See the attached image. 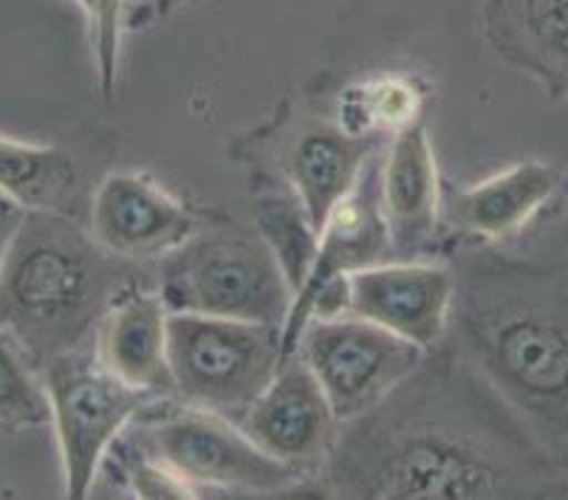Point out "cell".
Masks as SVG:
<instances>
[{"mask_svg": "<svg viewBox=\"0 0 568 500\" xmlns=\"http://www.w3.org/2000/svg\"><path fill=\"white\" fill-rule=\"evenodd\" d=\"M444 182L425 120L396 131L379 162V204L390 235V257L425 261L444 241Z\"/></svg>", "mask_w": 568, "mask_h": 500, "instance_id": "4fadbf2b", "label": "cell"}, {"mask_svg": "<svg viewBox=\"0 0 568 500\" xmlns=\"http://www.w3.org/2000/svg\"><path fill=\"white\" fill-rule=\"evenodd\" d=\"M255 226L281 261L292 292L301 288L312 269L317 249V229L292 190L277 178H266V187L255 198Z\"/></svg>", "mask_w": 568, "mask_h": 500, "instance_id": "ffe728a7", "label": "cell"}, {"mask_svg": "<svg viewBox=\"0 0 568 500\" xmlns=\"http://www.w3.org/2000/svg\"><path fill=\"white\" fill-rule=\"evenodd\" d=\"M425 91L416 80L399 74H382L351 85L339 96V125L354 136L382 139L394 136L410 122L422 120Z\"/></svg>", "mask_w": 568, "mask_h": 500, "instance_id": "d6986e66", "label": "cell"}, {"mask_svg": "<svg viewBox=\"0 0 568 500\" xmlns=\"http://www.w3.org/2000/svg\"><path fill=\"white\" fill-rule=\"evenodd\" d=\"M427 354L356 314L308 319L297 343V357L317 376L343 425L394 394Z\"/></svg>", "mask_w": 568, "mask_h": 500, "instance_id": "ba28073f", "label": "cell"}, {"mask_svg": "<svg viewBox=\"0 0 568 500\" xmlns=\"http://www.w3.org/2000/svg\"><path fill=\"white\" fill-rule=\"evenodd\" d=\"M88 229L122 261H162L210 221L148 175L108 170L91 195Z\"/></svg>", "mask_w": 568, "mask_h": 500, "instance_id": "9c48e42d", "label": "cell"}, {"mask_svg": "<svg viewBox=\"0 0 568 500\" xmlns=\"http://www.w3.org/2000/svg\"><path fill=\"white\" fill-rule=\"evenodd\" d=\"M26 210H20L14 201H9L7 195H0V266H3V257H7L9 246L14 241V232L23 224Z\"/></svg>", "mask_w": 568, "mask_h": 500, "instance_id": "cb8c5ba5", "label": "cell"}, {"mask_svg": "<svg viewBox=\"0 0 568 500\" xmlns=\"http://www.w3.org/2000/svg\"><path fill=\"white\" fill-rule=\"evenodd\" d=\"M131 450L153 458L184 483L235 492H292L306 478L261 447L226 416L159 396L144 407L128 436Z\"/></svg>", "mask_w": 568, "mask_h": 500, "instance_id": "8992f818", "label": "cell"}, {"mask_svg": "<svg viewBox=\"0 0 568 500\" xmlns=\"http://www.w3.org/2000/svg\"><path fill=\"white\" fill-rule=\"evenodd\" d=\"M328 498H557L568 478L493 381L450 343L339 427L317 476Z\"/></svg>", "mask_w": 568, "mask_h": 500, "instance_id": "6da1fadb", "label": "cell"}, {"mask_svg": "<svg viewBox=\"0 0 568 500\" xmlns=\"http://www.w3.org/2000/svg\"><path fill=\"white\" fill-rule=\"evenodd\" d=\"M168 363L175 399L237 421L281 368L283 326L170 312Z\"/></svg>", "mask_w": 568, "mask_h": 500, "instance_id": "5b68a950", "label": "cell"}, {"mask_svg": "<svg viewBox=\"0 0 568 500\" xmlns=\"http://www.w3.org/2000/svg\"><path fill=\"white\" fill-rule=\"evenodd\" d=\"M237 425L266 456L277 458L303 478H317L332 456L343 421L320 388L317 376L294 354L281 363L275 379L252 401Z\"/></svg>", "mask_w": 568, "mask_h": 500, "instance_id": "30bf717a", "label": "cell"}, {"mask_svg": "<svg viewBox=\"0 0 568 500\" xmlns=\"http://www.w3.org/2000/svg\"><path fill=\"white\" fill-rule=\"evenodd\" d=\"M566 184L560 167L540 159H526L489 175L473 187L444 184L442 224L444 235L458 244H500L513 238L546 210Z\"/></svg>", "mask_w": 568, "mask_h": 500, "instance_id": "5bb4252c", "label": "cell"}, {"mask_svg": "<svg viewBox=\"0 0 568 500\" xmlns=\"http://www.w3.org/2000/svg\"><path fill=\"white\" fill-rule=\"evenodd\" d=\"M80 3L91 18L100 91L111 102L119 76V38H122V20H125V0H80Z\"/></svg>", "mask_w": 568, "mask_h": 500, "instance_id": "7402d4cb", "label": "cell"}, {"mask_svg": "<svg viewBox=\"0 0 568 500\" xmlns=\"http://www.w3.org/2000/svg\"><path fill=\"white\" fill-rule=\"evenodd\" d=\"M51 421L45 376L32 350L0 326V430H32Z\"/></svg>", "mask_w": 568, "mask_h": 500, "instance_id": "44dd1931", "label": "cell"}, {"mask_svg": "<svg viewBox=\"0 0 568 500\" xmlns=\"http://www.w3.org/2000/svg\"><path fill=\"white\" fill-rule=\"evenodd\" d=\"M170 312L213 314L283 326L292 283L257 226L206 224L199 235L162 257L156 280Z\"/></svg>", "mask_w": 568, "mask_h": 500, "instance_id": "277c9868", "label": "cell"}, {"mask_svg": "<svg viewBox=\"0 0 568 500\" xmlns=\"http://www.w3.org/2000/svg\"><path fill=\"white\" fill-rule=\"evenodd\" d=\"M447 343L495 385L568 478V257L453 252Z\"/></svg>", "mask_w": 568, "mask_h": 500, "instance_id": "7a4b0ae2", "label": "cell"}, {"mask_svg": "<svg viewBox=\"0 0 568 500\" xmlns=\"http://www.w3.org/2000/svg\"><path fill=\"white\" fill-rule=\"evenodd\" d=\"M170 308L159 288L139 280L122 288L94 334V350L111 374L151 396H173L168 363Z\"/></svg>", "mask_w": 568, "mask_h": 500, "instance_id": "2e32d148", "label": "cell"}, {"mask_svg": "<svg viewBox=\"0 0 568 500\" xmlns=\"http://www.w3.org/2000/svg\"><path fill=\"white\" fill-rule=\"evenodd\" d=\"M94 187L69 147L0 136V195L26 213L69 215L85 224Z\"/></svg>", "mask_w": 568, "mask_h": 500, "instance_id": "ac0fdd59", "label": "cell"}, {"mask_svg": "<svg viewBox=\"0 0 568 500\" xmlns=\"http://www.w3.org/2000/svg\"><path fill=\"white\" fill-rule=\"evenodd\" d=\"M382 139L354 136L339 122H306L283 147V170L275 175L306 210L312 226L323 229L325 218L356 187Z\"/></svg>", "mask_w": 568, "mask_h": 500, "instance_id": "9a60e30c", "label": "cell"}, {"mask_svg": "<svg viewBox=\"0 0 568 500\" xmlns=\"http://www.w3.org/2000/svg\"><path fill=\"white\" fill-rule=\"evenodd\" d=\"M379 162L382 156L374 153L356 187L339 201L320 229L312 269L294 292L292 308L283 323V363L297 354L301 334L312 317L314 297L328 283L379 261H390V235L379 204Z\"/></svg>", "mask_w": 568, "mask_h": 500, "instance_id": "7c38bea8", "label": "cell"}, {"mask_svg": "<svg viewBox=\"0 0 568 500\" xmlns=\"http://www.w3.org/2000/svg\"><path fill=\"white\" fill-rule=\"evenodd\" d=\"M125 472L136 498H195V489L190 483L136 450L128 452Z\"/></svg>", "mask_w": 568, "mask_h": 500, "instance_id": "603a6c76", "label": "cell"}, {"mask_svg": "<svg viewBox=\"0 0 568 500\" xmlns=\"http://www.w3.org/2000/svg\"><path fill=\"white\" fill-rule=\"evenodd\" d=\"M495 54L568 102V0H484Z\"/></svg>", "mask_w": 568, "mask_h": 500, "instance_id": "e0dca14e", "label": "cell"}, {"mask_svg": "<svg viewBox=\"0 0 568 500\" xmlns=\"http://www.w3.org/2000/svg\"><path fill=\"white\" fill-rule=\"evenodd\" d=\"M43 376L63 461V492L74 500L88 498L122 432L159 396L119 379L85 345L49 359Z\"/></svg>", "mask_w": 568, "mask_h": 500, "instance_id": "52a82bcc", "label": "cell"}, {"mask_svg": "<svg viewBox=\"0 0 568 500\" xmlns=\"http://www.w3.org/2000/svg\"><path fill=\"white\" fill-rule=\"evenodd\" d=\"M128 266L82 221L26 213L0 266V326L43 368L94 337L122 288L139 280Z\"/></svg>", "mask_w": 568, "mask_h": 500, "instance_id": "3957f363", "label": "cell"}, {"mask_svg": "<svg viewBox=\"0 0 568 500\" xmlns=\"http://www.w3.org/2000/svg\"><path fill=\"white\" fill-rule=\"evenodd\" d=\"M456 277L450 263L379 261L348 275V314L436 350L450 334Z\"/></svg>", "mask_w": 568, "mask_h": 500, "instance_id": "8fae6325", "label": "cell"}]
</instances>
